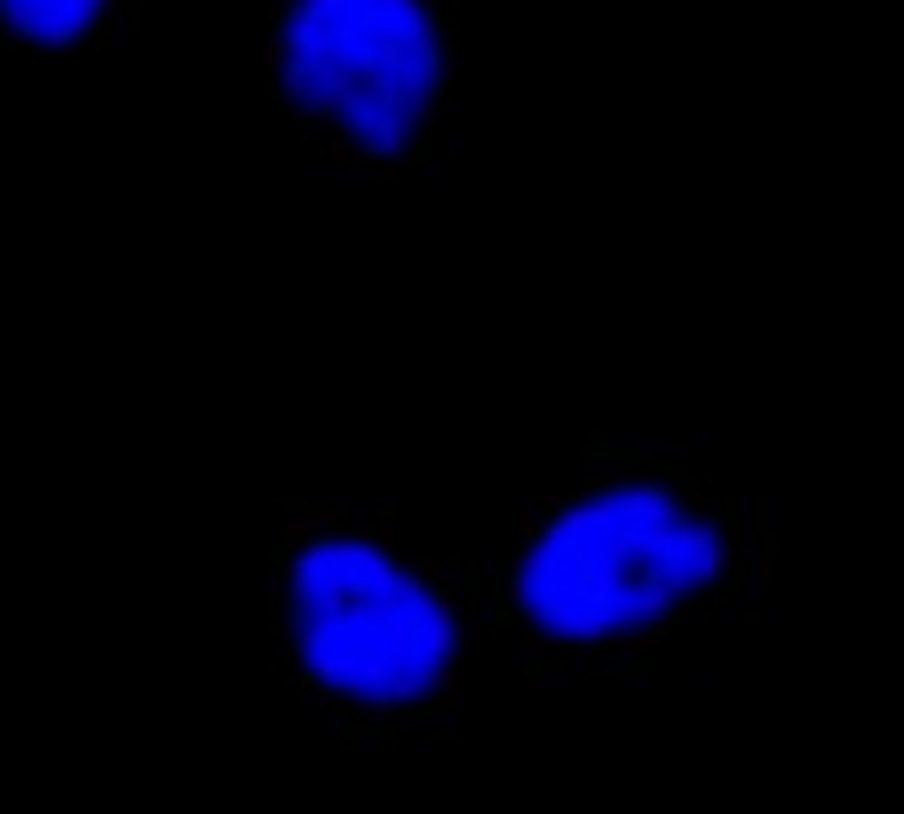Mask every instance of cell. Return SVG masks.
Wrapping results in <instances>:
<instances>
[{"label":"cell","instance_id":"cell-1","mask_svg":"<svg viewBox=\"0 0 904 814\" xmlns=\"http://www.w3.org/2000/svg\"><path fill=\"white\" fill-rule=\"evenodd\" d=\"M751 561L704 444H587L519 518L497 629L534 682L624 677L741 592Z\"/></svg>","mask_w":904,"mask_h":814},{"label":"cell","instance_id":"cell-4","mask_svg":"<svg viewBox=\"0 0 904 814\" xmlns=\"http://www.w3.org/2000/svg\"><path fill=\"white\" fill-rule=\"evenodd\" d=\"M138 0H0V48L101 53L133 37Z\"/></svg>","mask_w":904,"mask_h":814},{"label":"cell","instance_id":"cell-3","mask_svg":"<svg viewBox=\"0 0 904 814\" xmlns=\"http://www.w3.org/2000/svg\"><path fill=\"white\" fill-rule=\"evenodd\" d=\"M265 80L328 164L423 175L460 96V0H265Z\"/></svg>","mask_w":904,"mask_h":814},{"label":"cell","instance_id":"cell-2","mask_svg":"<svg viewBox=\"0 0 904 814\" xmlns=\"http://www.w3.org/2000/svg\"><path fill=\"white\" fill-rule=\"evenodd\" d=\"M270 651L339 740H408L460 709L476 603L392 503H302L270 540Z\"/></svg>","mask_w":904,"mask_h":814}]
</instances>
